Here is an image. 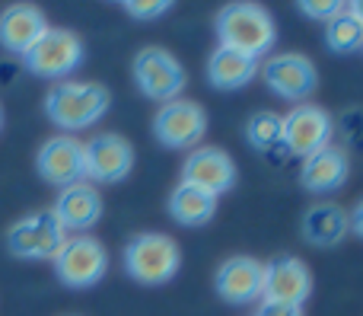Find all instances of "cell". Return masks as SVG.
I'll list each match as a JSON object with an SVG mask.
<instances>
[{
	"instance_id": "1",
	"label": "cell",
	"mask_w": 363,
	"mask_h": 316,
	"mask_svg": "<svg viewBox=\"0 0 363 316\" xmlns=\"http://www.w3.org/2000/svg\"><path fill=\"white\" fill-rule=\"evenodd\" d=\"M112 106V96L102 83H74L61 80L45 96V112L61 131H83L96 125Z\"/></svg>"
},
{
	"instance_id": "2",
	"label": "cell",
	"mask_w": 363,
	"mask_h": 316,
	"mask_svg": "<svg viewBox=\"0 0 363 316\" xmlns=\"http://www.w3.org/2000/svg\"><path fill=\"white\" fill-rule=\"evenodd\" d=\"M217 38L223 48L242 51L249 58H262L274 48V19L258 4H226L217 13Z\"/></svg>"
},
{
	"instance_id": "3",
	"label": "cell",
	"mask_w": 363,
	"mask_h": 316,
	"mask_svg": "<svg viewBox=\"0 0 363 316\" xmlns=\"http://www.w3.org/2000/svg\"><path fill=\"white\" fill-rule=\"evenodd\" d=\"M182 249L166 234H138L125 246V268L134 281L147 288H160L179 275Z\"/></svg>"
},
{
	"instance_id": "4",
	"label": "cell",
	"mask_w": 363,
	"mask_h": 316,
	"mask_svg": "<svg viewBox=\"0 0 363 316\" xmlns=\"http://www.w3.org/2000/svg\"><path fill=\"white\" fill-rule=\"evenodd\" d=\"M55 275L74 291L83 288H93L106 278L108 272V253L96 236L80 234V236H67L61 249H57L55 259Z\"/></svg>"
},
{
	"instance_id": "5",
	"label": "cell",
	"mask_w": 363,
	"mask_h": 316,
	"mask_svg": "<svg viewBox=\"0 0 363 316\" xmlns=\"http://www.w3.org/2000/svg\"><path fill=\"white\" fill-rule=\"evenodd\" d=\"M134 83L153 102H172L185 89V67L160 45H147L134 55Z\"/></svg>"
},
{
	"instance_id": "6",
	"label": "cell",
	"mask_w": 363,
	"mask_h": 316,
	"mask_svg": "<svg viewBox=\"0 0 363 316\" xmlns=\"http://www.w3.org/2000/svg\"><path fill=\"white\" fill-rule=\"evenodd\" d=\"M26 70L45 80H64L83 61V42L70 29H48L29 51L23 55Z\"/></svg>"
},
{
	"instance_id": "7",
	"label": "cell",
	"mask_w": 363,
	"mask_h": 316,
	"mask_svg": "<svg viewBox=\"0 0 363 316\" xmlns=\"http://www.w3.org/2000/svg\"><path fill=\"white\" fill-rule=\"evenodd\" d=\"M284 128H281V144L284 153L290 157H313L315 151L332 144L335 134V121L332 115L322 106H313V102H300L294 112L284 115Z\"/></svg>"
},
{
	"instance_id": "8",
	"label": "cell",
	"mask_w": 363,
	"mask_h": 316,
	"mask_svg": "<svg viewBox=\"0 0 363 316\" xmlns=\"http://www.w3.org/2000/svg\"><path fill=\"white\" fill-rule=\"evenodd\" d=\"M207 131V112L191 99L163 102L153 119V138L169 151H194Z\"/></svg>"
},
{
	"instance_id": "9",
	"label": "cell",
	"mask_w": 363,
	"mask_h": 316,
	"mask_svg": "<svg viewBox=\"0 0 363 316\" xmlns=\"http://www.w3.org/2000/svg\"><path fill=\"white\" fill-rule=\"evenodd\" d=\"M64 243H67V234L57 224L55 211H38V214L23 217L6 234V249L16 259H55Z\"/></svg>"
},
{
	"instance_id": "10",
	"label": "cell",
	"mask_w": 363,
	"mask_h": 316,
	"mask_svg": "<svg viewBox=\"0 0 363 316\" xmlns=\"http://www.w3.org/2000/svg\"><path fill=\"white\" fill-rule=\"evenodd\" d=\"M313 294V272L296 256H274L264 266L262 300L274 307H303Z\"/></svg>"
},
{
	"instance_id": "11",
	"label": "cell",
	"mask_w": 363,
	"mask_h": 316,
	"mask_svg": "<svg viewBox=\"0 0 363 316\" xmlns=\"http://www.w3.org/2000/svg\"><path fill=\"white\" fill-rule=\"evenodd\" d=\"M264 87L274 96L287 102H303L315 93L319 87V70L309 61L306 55H296V51H287V55H274L264 61L262 67Z\"/></svg>"
},
{
	"instance_id": "12",
	"label": "cell",
	"mask_w": 363,
	"mask_h": 316,
	"mask_svg": "<svg viewBox=\"0 0 363 316\" xmlns=\"http://www.w3.org/2000/svg\"><path fill=\"white\" fill-rule=\"evenodd\" d=\"M83 170L86 179L102 185H112L128 179V173L134 170V147L121 134H99L89 138V144H83Z\"/></svg>"
},
{
	"instance_id": "13",
	"label": "cell",
	"mask_w": 363,
	"mask_h": 316,
	"mask_svg": "<svg viewBox=\"0 0 363 316\" xmlns=\"http://www.w3.org/2000/svg\"><path fill=\"white\" fill-rule=\"evenodd\" d=\"M182 182L220 198L236 185V163L220 147H194L182 163Z\"/></svg>"
},
{
	"instance_id": "14",
	"label": "cell",
	"mask_w": 363,
	"mask_h": 316,
	"mask_svg": "<svg viewBox=\"0 0 363 316\" xmlns=\"http://www.w3.org/2000/svg\"><path fill=\"white\" fill-rule=\"evenodd\" d=\"M35 170L45 182L57 185V189L86 182V170H83V144L77 138H70V134L48 138L42 147H38Z\"/></svg>"
},
{
	"instance_id": "15",
	"label": "cell",
	"mask_w": 363,
	"mask_h": 316,
	"mask_svg": "<svg viewBox=\"0 0 363 316\" xmlns=\"http://www.w3.org/2000/svg\"><path fill=\"white\" fill-rule=\"evenodd\" d=\"M264 262L252 256H233L217 268V294L233 307H245L262 300Z\"/></svg>"
},
{
	"instance_id": "16",
	"label": "cell",
	"mask_w": 363,
	"mask_h": 316,
	"mask_svg": "<svg viewBox=\"0 0 363 316\" xmlns=\"http://www.w3.org/2000/svg\"><path fill=\"white\" fill-rule=\"evenodd\" d=\"M351 176V163H347V153L341 147L328 144L322 151H315L313 157L303 160L300 166V182L306 192L315 195H328V192H338L341 185Z\"/></svg>"
},
{
	"instance_id": "17",
	"label": "cell",
	"mask_w": 363,
	"mask_h": 316,
	"mask_svg": "<svg viewBox=\"0 0 363 316\" xmlns=\"http://www.w3.org/2000/svg\"><path fill=\"white\" fill-rule=\"evenodd\" d=\"M45 32H48V23H45L42 10L32 4H13L0 13V45L10 55L23 58Z\"/></svg>"
},
{
	"instance_id": "18",
	"label": "cell",
	"mask_w": 363,
	"mask_h": 316,
	"mask_svg": "<svg viewBox=\"0 0 363 316\" xmlns=\"http://www.w3.org/2000/svg\"><path fill=\"white\" fill-rule=\"evenodd\" d=\"M55 217L64 227V234H67V230L83 234V230H89V227L99 224L102 195L89 182L67 185V189H61V195H57V202H55Z\"/></svg>"
},
{
	"instance_id": "19",
	"label": "cell",
	"mask_w": 363,
	"mask_h": 316,
	"mask_svg": "<svg viewBox=\"0 0 363 316\" xmlns=\"http://www.w3.org/2000/svg\"><path fill=\"white\" fill-rule=\"evenodd\" d=\"M351 234V221H347V211L335 202H322V205H313L303 217V236L306 243L319 249H332L338 246L345 236Z\"/></svg>"
},
{
	"instance_id": "20",
	"label": "cell",
	"mask_w": 363,
	"mask_h": 316,
	"mask_svg": "<svg viewBox=\"0 0 363 316\" xmlns=\"http://www.w3.org/2000/svg\"><path fill=\"white\" fill-rule=\"evenodd\" d=\"M258 74V61L242 51H233L220 45L207 61V80L217 89H239Z\"/></svg>"
},
{
	"instance_id": "21",
	"label": "cell",
	"mask_w": 363,
	"mask_h": 316,
	"mask_svg": "<svg viewBox=\"0 0 363 316\" xmlns=\"http://www.w3.org/2000/svg\"><path fill=\"white\" fill-rule=\"evenodd\" d=\"M169 214L182 227H204L217 214V198L194 189V185L179 182L169 195Z\"/></svg>"
},
{
	"instance_id": "22",
	"label": "cell",
	"mask_w": 363,
	"mask_h": 316,
	"mask_svg": "<svg viewBox=\"0 0 363 316\" xmlns=\"http://www.w3.org/2000/svg\"><path fill=\"white\" fill-rule=\"evenodd\" d=\"M325 45L335 51V55H354V51H363V23L347 10V6L335 19L325 23Z\"/></svg>"
},
{
	"instance_id": "23",
	"label": "cell",
	"mask_w": 363,
	"mask_h": 316,
	"mask_svg": "<svg viewBox=\"0 0 363 316\" xmlns=\"http://www.w3.org/2000/svg\"><path fill=\"white\" fill-rule=\"evenodd\" d=\"M281 128H284L281 115H274V112H255L249 121H245V138H249V144L255 147V151L274 153V151H284Z\"/></svg>"
},
{
	"instance_id": "24",
	"label": "cell",
	"mask_w": 363,
	"mask_h": 316,
	"mask_svg": "<svg viewBox=\"0 0 363 316\" xmlns=\"http://www.w3.org/2000/svg\"><path fill=\"white\" fill-rule=\"evenodd\" d=\"M121 6H125L128 16H134V19H160L172 10L169 0H125Z\"/></svg>"
},
{
	"instance_id": "25",
	"label": "cell",
	"mask_w": 363,
	"mask_h": 316,
	"mask_svg": "<svg viewBox=\"0 0 363 316\" xmlns=\"http://www.w3.org/2000/svg\"><path fill=\"white\" fill-rule=\"evenodd\" d=\"M296 6H300L309 19H322V23H328V19L338 16L347 4H341V0H300Z\"/></svg>"
},
{
	"instance_id": "26",
	"label": "cell",
	"mask_w": 363,
	"mask_h": 316,
	"mask_svg": "<svg viewBox=\"0 0 363 316\" xmlns=\"http://www.w3.org/2000/svg\"><path fill=\"white\" fill-rule=\"evenodd\" d=\"M258 316H303V307H274V304H262Z\"/></svg>"
},
{
	"instance_id": "27",
	"label": "cell",
	"mask_w": 363,
	"mask_h": 316,
	"mask_svg": "<svg viewBox=\"0 0 363 316\" xmlns=\"http://www.w3.org/2000/svg\"><path fill=\"white\" fill-rule=\"evenodd\" d=\"M347 221H351V230L363 240V198L354 205V211H347Z\"/></svg>"
},
{
	"instance_id": "28",
	"label": "cell",
	"mask_w": 363,
	"mask_h": 316,
	"mask_svg": "<svg viewBox=\"0 0 363 316\" xmlns=\"http://www.w3.org/2000/svg\"><path fill=\"white\" fill-rule=\"evenodd\" d=\"M347 10H351L354 16H357L360 23H363V0H354V4H347Z\"/></svg>"
},
{
	"instance_id": "29",
	"label": "cell",
	"mask_w": 363,
	"mask_h": 316,
	"mask_svg": "<svg viewBox=\"0 0 363 316\" xmlns=\"http://www.w3.org/2000/svg\"><path fill=\"white\" fill-rule=\"evenodd\" d=\"M0 128H4V112H0Z\"/></svg>"
}]
</instances>
